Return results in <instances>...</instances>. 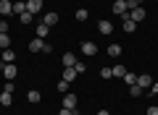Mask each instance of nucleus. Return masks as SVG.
I'll return each mask as SVG.
<instances>
[{"instance_id": "c85d7f7f", "label": "nucleus", "mask_w": 158, "mask_h": 115, "mask_svg": "<svg viewBox=\"0 0 158 115\" xmlns=\"http://www.w3.org/2000/svg\"><path fill=\"white\" fill-rule=\"evenodd\" d=\"M100 76H103V79H111V76H113V71H111V68H103Z\"/></svg>"}, {"instance_id": "cd10ccee", "label": "nucleus", "mask_w": 158, "mask_h": 115, "mask_svg": "<svg viewBox=\"0 0 158 115\" xmlns=\"http://www.w3.org/2000/svg\"><path fill=\"white\" fill-rule=\"evenodd\" d=\"M74 71H77V73H85V71H87V66H85V63H79V60H77V66H74Z\"/></svg>"}, {"instance_id": "20e7f679", "label": "nucleus", "mask_w": 158, "mask_h": 115, "mask_svg": "<svg viewBox=\"0 0 158 115\" xmlns=\"http://www.w3.org/2000/svg\"><path fill=\"white\" fill-rule=\"evenodd\" d=\"M3 76H6L8 81H13V79H16V63H6V66H3Z\"/></svg>"}, {"instance_id": "f03ea898", "label": "nucleus", "mask_w": 158, "mask_h": 115, "mask_svg": "<svg viewBox=\"0 0 158 115\" xmlns=\"http://www.w3.org/2000/svg\"><path fill=\"white\" fill-rule=\"evenodd\" d=\"M127 16H129L135 24H140L142 18H145V8H142V6H137V8H129V13H127Z\"/></svg>"}, {"instance_id": "9d476101", "label": "nucleus", "mask_w": 158, "mask_h": 115, "mask_svg": "<svg viewBox=\"0 0 158 115\" xmlns=\"http://www.w3.org/2000/svg\"><path fill=\"white\" fill-rule=\"evenodd\" d=\"M95 52H98V44L95 42H85V44H82V55L90 58V55H95Z\"/></svg>"}, {"instance_id": "0eeeda50", "label": "nucleus", "mask_w": 158, "mask_h": 115, "mask_svg": "<svg viewBox=\"0 0 158 115\" xmlns=\"http://www.w3.org/2000/svg\"><path fill=\"white\" fill-rule=\"evenodd\" d=\"M77 94H69L66 92V97H63V107H69V110H77Z\"/></svg>"}, {"instance_id": "4468645a", "label": "nucleus", "mask_w": 158, "mask_h": 115, "mask_svg": "<svg viewBox=\"0 0 158 115\" xmlns=\"http://www.w3.org/2000/svg\"><path fill=\"white\" fill-rule=\"evenodd\" d=\"M42 24H48V26H56V24H58V13H45Z\"/></svg>"}, {"instance_id": "9b49d317", "label": "nucleus", "mask_w": 158, "mask_h": 115, "mask_svg": "<svg viewBox=\"0 0 158 115\" xmlns=\"http://www.w3.org/2000/svg\"><path fill=\"white\" fill-rule=\"evenodd\" d=\"M121 29H124V32H135V29H137V24L132 21L129 16H124V18H121Z\"/></svg>"}, {"instance_id": "f8f14e48", "label": "nucleus", "mask_w": 158, "mask_h": 115, "mask_svg": "<svg viewBox=\"0 0 158 115\" xmlns=\"http://www.w3.org/2000/svg\"><path fill=\"white\" fill-rule=\"evenodd\" d=\"M98 32H100V34H111V32H113V24H111V21H106V18H103V21L98 24Z\"/></svg>"}, {"instance_id": "4be33fe9", "label": "nucleus", "mask_w": 158, "mask_h": 115, "mask_svg": "<svg viewBox=\"0 0 158 115\" xmlns=\"http://www.w3.org/2000/svg\"><path fill=\"white\" fill-rule=\"evenodd\" d=\"M111 71H113V76H118V79H124V73H127V68H124V66H113Z\"/></svg>"}, {"instance_id": "393cba45", "label": "nucleus", "mask_w": 158, "mask_h": 115, "mask_svg": "<svg viewBox=\"0 0 158 115\" xmlns=\"http://www.w3.org/2000/svg\"><path fill=\"white\" fill-rule=\"evenodd\" d=\"M87 16H90V13H87L85 8H79V11H77V21H87Z\"/></svg>"}, {"instance_id": "bb28decb", "label": "nucleus", "mask_w": 158, "mask_h": 115, "mask_svg": "<svg viewBox=\"0 0 158 115\" xmlns=\"http://www.w3.org/2000/svg\"><path fill=\"white\" fill-rule=\"evenodd\" d=\"M58 92L66 94V92H69V81H63V79H61V81H58Z\"/></svg>"}, {"instance_id": "39448f33", "label": "nucleus", "mask_w": 158, "mask_h": 115, "mask_svg": "<svg viewBox=\"0 0 158 115\" xmlns=\"http://www.w3.org/2000/svg\"><path fill=\"white\" fill-rule=\"evenodd\" d=\"M27 11L37 16V13L42 11V0H27Z\"/></svg>"}, {"instance_id": "5701e85b", "label": "nucleus", "mask_w": 158, "mask_h": 115, "mask_svg": "<svg viewBox=\"0 0 158 115\" xmlns=\"http://www.w3.org/2000/svg\"><path fill=\"white\" fill-rule=\"evenodd\" d=\"M108 55H111V58H118V55H121V47H118V44H111V47H108Z\"/></svg>"}, {"instance_id": "f3484780", "label": "nucleus", "mask_w": 158, "mask_h": 115, "mask_svg": "<svg viewBox=\"0 0 158 115\" xmlns=\"http://www.w3.org/2000/svg\"><path fill=\"white\" fill-rule=\"evenodd\" d=\"M16 60V55H13V50L8 47V50H3V63H13Z\"/></svg>"}, {"instance_id": "c756f323", "label": "nucleus", "mask_w": 158, "mask_h": 115, "mask_svg": "<svg viewBox=\"0 0 158 115\" xmlns=\"http://www.w3.org/2000/svg\"><path fill=\"white\" fill-rule=\"evenodd\" d=\"M0 34H8V21H0Z\"/></svg>"}, {"instance_id": "6e6552de", "label": "nucleus", "mask_w": 158, "mask_h": 115, "mask_svg": "<svg viewBox=\"0 0 158 115\" xmlns=\"http://www.w3.org/2000/svg\"><path fill=\"white\" fill-rule=\"evenodd\" d=\"M13 13V3L11 0H0V16H11Z\"/></svg>"}, {"instance_id": "c9c22d12", "label": "nucleus", "mask_w": 158, "mask_h": 115, "mask_svg": "<svg viewBox=\"0 0 158 115\" xmlns=\"http://www.w3.org/2000/svg\"><path fill=\"white\" fill-rule=\"evenodd\" d=\"M77 115H79V113H77Z\"/></svg>"}, {"instance_id": "ddd939ff", "label": "nucleus", "mask_w": 158, "mask_h": 115, "mask_svg": "<svg viewBox=\"0 0 158 115\" xmlns=\"http://www.w3.org/2000/svg\"><path fill=\"white\" fill-rule=\"evenodd\" d=\"M77 76H79V73L74 71V68H63V81H69V84H71Z\"/></svg>"}, {"instance_id": "7c9ffc66", "label": "nucleus", "mask_w": 158, "mask_h": 115, "mask_svg": "<svg viewBox=\"0 0 158 115\" xmlns=\"http://www.w3.org/2000/svg\"><path fill=\"white\" fill-rule=\"evenodd\" d=\"M13 89H16V86H13V81H8L6 86H3V92H11V94H13Z\"/></svg>"}, {"instance_id": "412c9836", "label": "nucleus", "mask_w": 158, "mask_h": 115, "mask_svg": "<svg viewBox=\"0 0 158 115\" xmlns=\"http://www.w3.org/2000/svg\"><path fill=\"white\" fill-rule=\"evenodd\" d=\"M121 81H124V84H129V86H132V84H137V76H135V73H129V71H127Z\"/></svg>"}, {"instance_id": "aec40b11", "label": "nucleus", "mask_w": 158, "mask_h": 115, "mask_svg": "<svg viewBox=\"0 0 158 115\" xmlns=\"http://www.w3.org/2000/svg\"><path fill=\"white\" fill-rule=\"evenodd\" d=\"M48 32H50V26H48V24H40V26H37V37H40V39L48 37Z\"/></svg>"}, {"instance_id": "2eb2a0df", "label": "nucleus", "mask_w": 158, "mask_h": 115, "mask_svg": "<svg viewBox=\"0 0 158 115\" xmlns=\"http://www.w3.org/2000/svg\"><path fill=\"white\" fill-rule=\"evenodd\" d=\"M0 105H6V107H8V105H13V94L11 92H3V94H0Z\"/></svg>"}, {"instance_id": "dca6fc26", "label": "nucleus", "mask_w": 158, "mask_h": 115, "mask_svg": "<svg viewBox=\"0 0 158 115\" xmlns=\"http://www.w3.org/2000/svg\"><path fill=\"white\" fill-rule=\"evenodd\" d=\"M13 13H19V16H21V13H27V3L16 0V3H13Z\"/></svg>"}, {"instance_id": "2f4dec72", "label": "nucleus", "mask_w": 158, "mask_h": 115, "mask_svg": "<svg viewBox=\"0 0 158 115\" xmlns=\"http://www.w3.org/2000/svg\"><path fill=\"white\" fill-rule=\"evenodd\" d=\"M58 115H77V110H69V107H63V110H61Z\"/></svg>"}, {"instance_id": "a211bd4d", "label": "nucleus", "mask_w": 158, "mask_h": 115, "mask_svg": "<svg viewBox=\"0 0 158 115\" xmlns=\"http://www.w3.org/2000/svg\"><path fill=\"white\" fill-rule=\"evenodd\" d=\"M27 99H29V102H32V105H37V102H40V99H42V97H40V92H37V89H32V92L27 94Z\"/></svg>"}, {"instance_id": "423d86ee", "label": "nucleus", "mask_w": 158, "mask_h": 115, "mask_svg": "<svg viewBox=\"0 0 158 115\" xmlns=\"http://www.w3.org/2000/svg\"><path fill=\"white\" fill-rule=\"evenodd\" d=\"M61 63H63V68H74V66H77V55H74V52H66V55L61 58Z\"/></svg>"}, {"instance_id": "1a4fd4ad", "label": "nucleus", "mask_w": 158, "mask_h": 115, "mask_svg": "<svg viewBox=\"0 0 158 115\" xmlns=\"http://www.w3.org/2000/svg\"><path fill=\"white\" fill-rule=\"evenodd\" d=\"M150 84H153V76H148V73L137 76V86H140V89H150Z\"/></svg>"}, {"instance_id": "7ed1b4c3", "label": "nucleus", "mask_w": 158, "mask_h": 115, "mask_svg": "<svg viewBox=\"0 0 158 115\" xmlns=\"http://www.w3.org/2000/svg\"><path fill=\"white\" fill-rule=\"evenodd\" d=\"M113 13L124 18L127 13H129V6H127V0H116V3H113Z\"/></svg>"}, {"instance_id": "f257e3e1", "label": "nucleus", "mask_w": 158, "mask_h": 115, "mask_svg": "<svg viewBox=\"0 0 158 115\" xmlns=\"http://www.w3.org/2000/svg\"><path fill=\"white\" fill-rule=\"evenodd\" d=\"M29 50H32V52H50V44L45 42V39H32V42H29Z\"/></svg>"}, {"instance_id": "473e14b6", "label": "nucleus", "mask_w": 158, "mask_h": 115, "mask_svg": "<svg viewBox=\"0 0 158 115\" xmlns=\"http://www.w3.org/2000/svg\"><path fill=\"white\" fill-rule=\"evenodd\" d=\"M148 92H150V94H158V81H153V84H150V89H148Z\"/></svg>"}, {"instance_id": "b1692460", "label": "nucleus", "mask_w": 158, "mask_h": 115, "mask_svg": "<svg viewBox=\"0 0 158 115\" xmlns=\"http://www.w3.org/2000/svg\"><path fill=\"white\" fill-rule=\"evenodd\" d=\"M19 18H21V24H32V21H34V13H29V11H27V13H21Z\"/></svg>"}, {"instance_id": "a878e982", "label": "nucleus", "mask_w": 158, "mask_h": 115, "mask_svg": "<svg viewBox=\"0 0 158 115\" xmlns=\"http://www.w3.org/2000/svg\"><path fill=\"white\" fill-rule=\"evenodd\" d=\"M129 94H132V97H140V94H142V89L137 86V84H132V86H129Z\"/></svg>"}, {"instance_id": "f704fd0d", "label": "nucleus", "mask_w": 158, "mask_h": 115, "mask_svg": "<svg viewBox=\"0 0 158 115\" xmlns=\"http://www.w3.org/2000/svg\"><path fill=\"white\" fill-rule=\"evenodd\" d=\"M98 115H111V113H108V110H100V113H98Z\"/></svg>"}, {"instance_id": "72a5a7b5", "label": "nucleus", "mask_w": 158, "mask_h": 115, "mask_svg": "<svg viewBox=\"0 0 158 115\" xmlns=\"http://www.w3.org/2000/svg\"><path fill=\"white\" fill-rule=\"evenodd\" d=\"M148 115H158V107H156V105H150V107H148Z\"/></svg>"}, {"instance_id": "6ab92c4d", "label": "nucleus", "mask_w": 158, "mask_h": 115, "mask_svg": "<svg viewBox=\"0 0 158 115\" xmlns=\"http://www.w3.org/2000/svg\"><path fill=\"white\" fill-rule=\"evenodd\" d=\"M11 47V37L8 34H0V50H8Z\"/></svg>"}]
</instances>
